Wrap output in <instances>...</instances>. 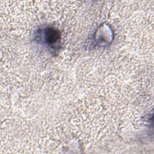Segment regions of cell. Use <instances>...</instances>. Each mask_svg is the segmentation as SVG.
Returning <instances> with one entry per match:
<instances>
[{"mask_svg":"<svg viewBox=\"0 0 154 154\" xmlns=\"http://www.w3.org/2000/svg\"><path fill=\"white\" fill-rule=\"evenodd\" d=\"M47 40L49 43H55L58 38V34L57 31L52 29H49L46 32Z\"/></svg>","mask_w":154,"mask_h":154,"instance_id":"1","label":"cell"}]
</instances>
